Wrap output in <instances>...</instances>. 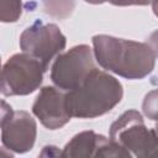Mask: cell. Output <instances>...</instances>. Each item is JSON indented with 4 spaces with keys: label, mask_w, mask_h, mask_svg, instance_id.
Here are the masks:
<instances>
[{
    "label": "cell",
    "mask_w": 158,
    "mask_h": 158,
    "mask_svg": "<svg viewBox=\"0 0 158 158\" xmlns=\"http://www.w3.org/2000/svg\"><path fill=\"white\" fill-rule=\"evenodd\" d=\"M21 15V2L0 1V17L2 22H15Z\"/></svg>",
    "instance_id": "cell-11"
},
{
    "label": "cell",
    "mask_w": 158,
    "mask_h": 158,
    "mask_svg": "<svg viewBox=\"0 0 158 158\" xmlns=\"http://www.w3.org/2000/svg\"><path fill=\"white\" fill-rule=\"evenodd\" d=\"M146 43L151 47V49L153 51V53L156 54V57H158V30L153 31V32L148 36Z\"/></svg>",
    "instance_id": "cell-14"
},
{
    "label": "cell",
    "mask_w": 158,
    "mask_h": 158,
    "mask_svg": "<svg viewBox=\"0 0 158 158\" xmlns=\"http://www.w3.org/2000/svg\"><path fill=\"white\" fill-rule=\"evenodd\" d=\"M152 6H153V12L156 14V16H158V1L153 2V4H152Z\"/></svg>",
    "instance_id": "cell-16"
},
{
    "label": "cell",
    "mask_w": 158,
    "mask_h": 158,
    "mask_svg": "<svg viewBox=\"0 0 158 158\" xmlns=\"http://www.w3.org/2000/svg\"><path fill=\"white\" fill-rule=\"evenodd\" d=\"M1 158H14V156L10 152H7L5 147H2V149H1Z\"/></svg>",
    "instance_id": "cell-15"
},
{
    "label": "cell",
    "mask_w": 158,
    "mask_h": 158,
    "mask_svg": "<svg viewBox=\"0 0 158 158\" xmlns=\"http://www.w3.org/2000/svg\"><path fill=\"white\" fill-rule=\"evenodd\" d=\"M93 46L99 65L122 78L142 79L154 69L157 57L146 42L96 35Z\"/></svg>",
    "instance_id": "cell-1"
},
{
    "label": "cell",
    "mask_w": 158,
    "mask_h": 158,
    "mask_svg": "<svg viewBox=\"0 0 158 158\" xmlns=\"http://www.w3.org/2000/svg\"><path fill=\"white\" fill-rule=\"evenodd\" d=\"M32 112L48 130L62 128L72 118L65 107V94L54 86L41 89L32 105Z\"/></svg>",
    "instance_id": "cell-8"
},
{
    "label": "cell",
    "mask_w": 158,
    "mask_h": 158,
    "mask_svg": "<svg viewBox=\"0 0 158 158\" xmlns=\"http://www.w3.org/2000/svg\"><path fill=\"white\" fill-rule=\"evenodd\" d=\"M1 141L5 148L26 153L33 148L37 125L27 111H14L5 100L1 102Z\"/></svg>",
    "instance_id": "cell-7"
},
{
    "label": "cell",
    "mask_w": 158,
    "mask_h": 158,
    "mask_svg": "<svg viewBox=\"0 0 158 158\" xmlns=\"http://www.w3.org/2000/svg\"><path fill=\"white\" fill-rule=\"evenodd\" d=\"M154 130H156V132H157V133H158V123H157V125H156V127H154Z\"/></svg>",
    "instance_id": "cell-17"
},
{
    "label": "cell",
    "mask_w": 158,
    "mask_h": 158,
    "mask_svg": "<svg viewBox=\"0 0 158 158\" xmlns=\"http://www.w3.org/2000/svg\"><path fill=\"white\" fill-rule=\"evenodd\" d=\"M95 69L91 48L86 44H79L56 58L51 79L58 89L69 93L79 88Z\"/></svg>",
    "instance_id": "cell-4"
},
{
    "label": "cell",
    "mask_w": 158,
    "mask_h": 158,
    "mask_svg": "<svg viewBox=\"0 0 158 158\" xmlns=\"http://www.w3.org/2000/svg\"><path fill=\"white\" fill-rule=\"evenodd\" d=\"M67 44L65 36L54 23H44L36 20L20 36V47L23 53L36 58L47 72L52 59L58 56Z\"/></svg>",
    "instance_id": "cell-6"
},
{
    "label": "cell",
    "mask_w": 158,
    "mask_h": 158,
    "mask_svg": "<svg viewBox=\"0 0 158 158\" xmlns=\"http://www.w3.org/2000/svg\"><path fill=\"white\" fill-rule=\"evenodd\" d=\"M94 158H132V156L125 147L107 138L100 146Z\"/></svg>",
    "instance_id": "cell-10"
},
{
    "label": "cell",
    "mask_w": 158,
    "mask_h": 158,
    "mask_svg": "<svg viewBox=\"0 0 158 158\" xmlns=\"http://www.w3.org/2000/svg\"><path fill=\"white\" fill-rule=\"evenodd\" d=\"M107 138L94 131L75 135L62 149V158H94L100 146Z\"/></svg>",
    "instance_id": "cell-9"
},
{
    "label": "cell",
    "mask_w": 158,
    "mask_h": 158,
    "mask_svg": "<svg viewBox=\"0 0 158 158\" xmlns=\"http://www.w3.org/2000/svg\"><path fill=\"white\" fill-rule=\"evenodd\" d=\"M110 139L136 158H158V133L146 127L142 115L136 110L123 112L111 125Z\"/></svg>",
    "instance_id": "cell-3"
},
{
    "label": "cell",
    "mask_w": 158,
    "mask_h": 158,
    "mask_svg": "<svg viewBox=\"0 0 158 158\" xmlns=\"http://www.w3.org/2000/svg\"><path fill=\"white\" fill-rule=\"evenodd\" d=\"M43 65L27 53H17L7 59L1 73L4 96L28 95L37 90L43 79Z\"/></svg>",
    "instance_id": "cell-5"
},
{
    "label": "cell",
    "mask_w": 158,
    "mask_h": 158,
    "mask_svg": "<svg viewBox=\"0 0 158 158\" xmlns=\"http://www.w3.org/2000/svg\"><path fill=\"white\" fill-rule=\"evenodd\" d=\"M37 158H62V151L56 146H44Z\"/></svg>",
    "instance_id": "cell-13"
},
{
    "label": "cell",
    "mask_w": 158,
    "mask_h": 158,
    "mask_svg": "<svg viewBox=\"0 0 158 158\" xmlns=\"http://www.w3.org/2000/svg\"><path fill=\"white\" fill-rule=\"evenodd\" d=\"M122 96L121 83L96 68L79 88L65 94V107L70 117L94 118L112 110Z\"/></svg>",
    "instance_id": "cell-2"
},
{
    "label": "cell",
    "mask_w": 158,
    "mask_h": 158,
    "mask_svg": "<svg viewBox=\"0 0 158 158\" xmlns=\"http://www.w3.org/2000/svg\"><path fill=\"white\" fill-rule=\"evenodd\" d=\"M142 110L149 120L158 121V89L146 94L142 102Z\"/></svg>",
    "instance_id": "cell-12"
}]
</instances>
